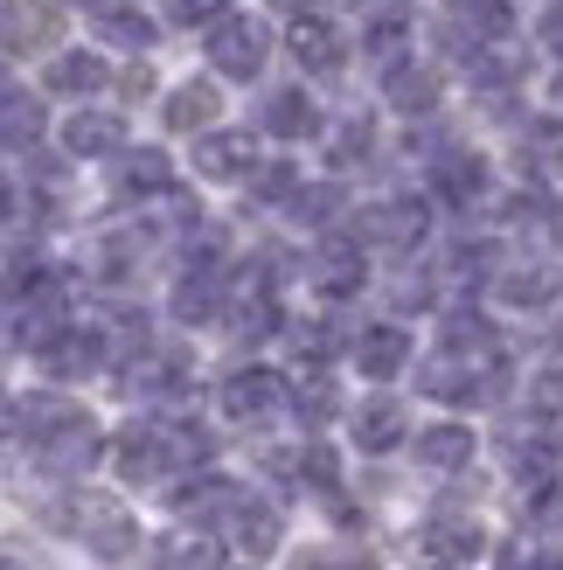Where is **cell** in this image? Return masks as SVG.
<instances>
[{
	"instance_id": "obj_1",
	"label": "cell",
	"mask_w": 563,
	"mask_h": 570,
	"mask_svg": "<svg viewBox=\"0 0 563 570\" xmlns=\"http://www.w3.org/2000/svg\"><path fill=\"white\" fill-rule=\"evenodd\" d=\"M56 522H63L70 535H83V550H98V557H132L139 550V522L126 515V501H111V494H70V508H56Z\"/></svg>"
},
{
	"instance_id": "obj_2",
	"label": "cell",
	"mask_w": 563,
	"mask_h": 570,
	"mask_svg": "<svg viewBox=\"0 0 563 570\" xmlns=\"http://www.w3.org/2000/svg\"><path fill=\"white\" fill-rule=\"evenodd\" d=\"M501 383H508V362H466L453 348H438L417 368V390L438 404H487V396H501Z\"/></svg>"
},
{
	"instance_id": "obj_3",
	"label": "cell",
	"mask_w": 563,
	"mask_h": 570,
	"mask_svg": "<svg viewBox=\"0 0 563 570\" xmlns=\"http://www.w3.org/2000/svg\"><path fill=\"white\" fill-rule=\"evenodd\" d=\"M438 36H445V49H460L466 63H473L481 49L515 36V8H508V0H445Z\"/></svg>"
},
{
	"instance_id": "obj_4",
	"label": "cell",
	"mask_w": 563,
	"mask_h": 570,
	"mask_svg": "<svg viewBox=\"0 0 563 570\" xmlns=\"http://www.w3.org/2000/svg\"><path fill=\"white\" fill-rule=\"evenodd\" d=\"M203 49H209V63L223 77H258L265 56H271V28L250 21V14H216L209 36H203Z\"/></svg>"
},
{
	"instance_id": "obj_5",
	"label": "cell",
	"mask_w": 563,
	"mask_h": 570,
	"mask_svg": "<svg viewBox=\"0 0 563 570\" xmlns=\"http://www.w3.org/2000/svg\"><path fill=\"white\" fill-rule=\"evenodd\" d=\"M425 230H432V209L417 203V195H383V203H369L355 223V237L376 244V250H417Z\"/></svg>"
},
{
	"instance_id": "obj_6",
	"label": "cell",
	"mask_w": 563,
	"mask_h": 570,
	"mask_svg": "<svg viewBox=\"0 0 563 570\" xmlns=\"http://www.w3.org/2000/svg\"><path fill=\"white\" fill-rule=\"evenodd\" d=\"M481 550H487V535H481L473 515H432L425 529H417V563H425V570H460Z\"/></svg>"
},
{
	"instance_id": "obj_7",
	"label": "cell",
	"mask_w": 563,
	"mask_h": 570,
	"mask_svg": "<svg viewBox=\"0 0 563 570\" xmlns=\"http://www.w3.org/2000/svg\"><path fill=\"white\" fill-rule=\"evenodd\" d=\"M216 404H223V417H237V424H271L278 411H286V383H278L271 368H237V376H223Z\"/></svg>"
},
{
	"instance_id": "obj_8",
	"label": "cell",
	"mask_w": 563,
	"mask_h": 570,
	"mask_svg": "<svg viewBox=\"0 0 563 570\" xmlns=\"http://www.w3.org/2000/svg\"><path fill=\"white\" fill-rule=\"evenodd\" d=\"M425 181H432V195H438L445 209H473L487 195V160L473 154V147H438L432 167H425Z\"/></svg>"
},
{
	"instance_id": "obj_9",
	"label": "cell",
	"mask_w": 563,
	"mask_h": 570,
	"mask_svg": "<svg viewBox=\"0 0 563 570\" xmlns=\"http://www.w3.org/2000/svg\"><path fill=\"white\" fill-rule=\"evenodd\" d=\"M314 285L327 299H348V293H362V278H369V258H362V237H320V250H314Z\"/></svg>"
},
{
	"instance_id": "obj_10",
	"label": "cell",
	"mask_w": 563,
	"mask_h": 570,
	"mask_svg": "<svg viewBox=\"0 0 563 570\" xmlns=\"http://www.w3.org/2000/svg\"><path fill=\"white\" fill-rule=\"evenodd\" d=\"M98 452H105V439H98L91 411H83L70 432H56L49 445H36V466H42V473H56V480H77V473H91V466H98Z\"/></svg>"
},
{
	"instance_id": "obj_11",
	"label": "cell",
	"mask_w": 563,
	"mask_h": 570,
	"mask_svg": "<svg viewBox=\"0 0 563 570\" xmlns=\"http://www.w3.org/2000/svg\"><path fill=\"white\" fill-rule=\"evenodd\" d=\"M223 529H230V543L258 563V557H271L278 543H286V522H278V508L271 501H250V494H237L230 501V515H223Z\"/></svg>"
},
{
	"instance_id": "obj_12",
	"label": "cell",
	"mask_w": 563,
	"mask_h": 570,
	"mask_svg": "<svg viewBox=\"0 0 563 570\" xmlns=\"http://www.w3.org/2000/svg\"><path fill=\"white\" fill-rule=\"evenodd\" d=\"M56 36H63V14H56L49 0H8V8H0V49L28 56V49H49Z\"/></svg>"
},
{
	"instance_id": "obj_13",
	"label": "cell",
	"mask_w": 563,
	"mask_h": 570,
	"mask_svg": "<svg viewBox=\"0 0 563 570\" xmlns=\"http://www.w3.org/2000/svg\"><path fill=\"white\" fill-rule=\"evenodd\" d=\"M293 56H299V70L334 77V70L348 63V36H342L327 14H306V8H299V21H293Z\"/></svg>"
},
{
	"instance_id": "obj_14",
	"label": "cell",
	"mask_w": 563,
	"mask_h": 570,
	"mask_svg": "<svg viewBox=\"0 0 563 570\" xmlns=\"http://www.w3.org/2000/svg\"><path fill=\"white\" fill-rule=\"evenodd\" d=\"M230 327H237L244 341H265V334L286 327V313H278V293H271V272H265V265L237 285V299H230Z\"/></svg>"
},
{
	"instance_id": "obj_15",
	"label": "cell",
	"mask_w": 563,
	"mask_h": 570,
	"mask_svg": "<svg viewBox=\"0 0 563 570\" xmlns=\"http://www.w3.org/2000/svg\"><path fill=\"white\" fill-rule=\"evenodd\" d=\"M250 167H258L250 132H203V139H195V175H209V181H250Z\"/></svg>"
},
{
	"instance_id": "obj_16",
	"label": "cell",
	"mask_w": 563,
	"mask_h": 570,
	"mask_svg": "<svg viewBox=\"0 0 563 570\" xmlns=\"http://www.w3.org/2000/svg\"><path fill=\"white\" fill-rule=\"evenodd\" d=\"M77 417H83V404H70V396H56V390H36V396H21V404H14V432L28 439V452H36L56 432H70Z\"/></svg>"
},
{
	"instance_id": "obj_17",
	"label": "cell",
	"mask_w": 563,
	"mask_h": 570,
	"mask_svg": "<svg viewBox=\"0 0 563 570\" xmlns=\"http://www.w3.org/2000/svg\"><path fill=\"white\" fill-rule=\"evenodd\" d=\"M42 132H49V111H42V98L36 91H0V147L8 154H36L42 147Z\"/></svg>"
},
{
	"instance_id": "obj_18",
	"label": "cell",
	"mask_w": 563,
	"mask_h": 570,
	"mask_svg": "<svg viewBox=\"0 0 563 570\" xmlns=\"http://www.w3.org/2000/svg\"><path fill=\"white\" fill-rule=\"evenodd\" d=\"M98 362H105V334H98V327H91V334H83V327H63V334H56L49 348H42V368H49L56 383H77V376H91Z\"/></svg>"
},
{
	"instance_id": "obj_19",
	"label": "cell",
	"mask_w": 563,
	"mask_h": 570,
	"mask_svg": "<svg viewBox=\"0 0 563 570\" xmlns=\"http://www.w3.org/2000/svg\"><path fill=\"white\" fill-rule=\"evenodd\" d=\"M119 473H126V480H160V473H175L167 424H132V432L119 439Z\"/></svg>"
},
{
	"instance_id": "obj_20",
	"label": "cell",
	"mask_w": 563,
	"mask_h": 570,
	"mask_svg": "<svg viewBox=\"0 0 563 570\" xmlns=\"http://www.w3.org/2000/svg\"><path fill=\"white\" fill-rule=\"evenodd\" d=\"M404 362H411V334H404V327H362V334H355V368H362L369 383H389Z\"/></svg>"
},
{
	"instance_id": "obj_21",
	"label": "cell",
	"mask_w": 563,
	"mask_h": 570,
	"mask_svg": "<svg viewBox=\"0 0 563 570\" xmlns=\"http://www.w3.org/2000/svg\"><path fill=\"white\" fill-rule=\"evenodd\" d=\"M42 83H49V91H63V98H98L105 83H111V70H105L98 49H63V56L49 63Z\"/></svg>"
},
{
	"instance_id": "obj_22",
	"label": "cell",
	"mask_w": 563,
	"mask_h": 570,
	"mask_svg": "<svg viewBox=\"0 0 563 570\" xmlns=\"http://www.w3.org/2000/svg\"><path fill=\"white\" fill-rule=\"evenodd\" d=\"M417 466H432V473H460V466H473V432H466L460 417L425 424V432H417Z\"/></svg>"
},
{
	"instance_id": "obj_23",
	"label": "cell",
	"mask_w": 563,
	"mask_h": 570,
	"mask_svg": "<svg viewBox=\"0 0 563 570\" xmlns=\"http://www.w3.org/2000/svg\"><path fill=\"white\" fill-rule=\"evenodd\" d=\"M119 147H126V126L111 111H77L63 126V154H77V160H111Z\"/></svg>"
},
{
	"instance_id": "obj_24",
	"label": "cell",
	"mask_w": 563,
	"mask_h": 570,
	"mask_svg": "<svg viewBox=\"0 0 563 570\" xmlns=\"http://www.w3.org/2000/svg\"><path fill=\"white\" fill-rule=\"evenodd\" d=\"M265 132L271 139H314L320 132V105L299 91V83H286V91L265 98Z\"/></svg>"
},
{
	"instance_id": "obj_25",
	"label": "cell",
	"mask_w": 563,
	"mask_h": 570,
	"mask_svg": "<svg viewBox=\"0 0 563 570\" xmlns=\"http://www.w3.org/2000/svg\"><path fill=\"white\" fill-rule=\"evenodd\" d=\"M188 383V362L175 348H139V362L126 368V390L132 396H175Z\"/></svg>"
},
{
	"instance_id": "obj_26",
	"label": "cell",
	"mask_w": 563,
	"mask_h": 570,
	"mask_svg": "<svg viewBox=\"0 0 563 570\" xmlns=\"http://www.w3.org/2000/svg\"><path fill=\"white\" fill-rule=\"evenodd\" d=\"M522 175H536V181L563 175V119L556 111H543V119L522 126Z\"/></svg>"
},
{
	"instance_id": "obj_27",
	"label": "cell",
	"mask_w": 563,
	"mask_h": 570,
	"mask_svg": "<svg viewBox=\"0 0 563 570\" xmlns=\"http://www.w3.org/2000/svg\"><path fill=\"white\" fill-rule=\"evenodd\" d=\"M383 98L404 111V119H425V111L438 105V70L425 63H389V83H383Z\"/></svg>"
},
{
	"instance_id": "obj_28",
	"label": "cell",
	"mask_w": 563,
	"mask_h": 570,
	"mask_svg": "<svg viewBox=\"0 0 563 570\" xmlns=\"http://www.w3.org/2000/svg\"><path fill=\"white\" fill-rule=\"evenodd\" d=\"M404 439H411L404 404H389V396H376V404H362V411H355V445H362V452H397Z\"/></svg>"
},
{
	"instance_id": "obj_29",
	"label": "cell",
	"mask_w": 563,
	"mask_h": 570,
	"mask_svg": "<svg viewBox=\"0 0 563 570\" xmlns=\"http://www.w3.org/2000/svg\"><path fill=\"white\" fill-rule=\"evenodd\" d=\"M244 488H230V480H223V473H203V480H188V488H175V508H181V515L188 522H223V515H230V501H237Z\"/></svg>"
},
{
	"instance_id": "obj_30",
	"label": "cell",
	"mask_w": 563,
	"mask_h": 570,
	"mask_svg": "<svg viewBox=\"0 0 563 570\" xmlns=\"http://www.w3.org/2000/svg\"><path fill=\"white\" fill-rule=\"evenodd\" d=\"M216 313H223V278H216V265H195V272L175 285V321L203 327V321H216Z\"/></svg>"
},
{
	"instance_id": "obj_31",
	"label": "cell",
	"mask_w": 563,
	"mask_h": 570,
	"mask_svg": "<svg viewBox=\"0 0 563 570\" xmlns=\"http://www.w3.org/2000/svg\"><path fill=\"white\" fill-rule=\"evenodd\" d=\"M154 563L160 570H216L223 557H216V543L203 535V522H195V529H167L160 543H154Z\"/></svg>"
},
{
	"instance_id": "obj_32",
	"label": "cell",
	"mask_w": 563,
	"mask_h": 570,
	"mask_svg": "<svg viewBox=\"0 0 563 570\" xmlns=\"http://www.w3.org/2000/svg\"><path fill=\"white\" fill-rule=\"evenodd\" d=\"M223 111V91L216 83H181L175 98H167V132H209Z\"/></svg>"
},
{
	"instance_id": "obj_33",
	"label": "cell",
	"mask_w": 563,
	"mask_h": 570,
	"mask_svg": "<svg viewBox=\"0 0 563 570\" xmlns=\"http://www.w3.org/2000/svg\"><path fill=\"white\" fill-rule=\"evenodd\" d=\"M175 188V167H167V154H154V147H139V154H119V195H167Z\"/></svg>"
},
{
	"instance_id": "obj_34",
	"label": "cell",
	"mask_w": 563,
	"mask_h": 570,
	"mask_svg": "<svg viewBox=\"0 0 563 570\" xmlns=\"http://www.w3.org/2000/svg\"><path fill=\"white\" fill-rule=\"evenodd\" d=\"M508 306H550L556 293H563V272H543V265H515V272H501V285H494Z\"/></svg>"
},
{
	"instance_id": "obj_35",
	"label": "cell",
	"mask_w": 563,
	"mask_h": 570,
	"mask_svg": "<svg viewBox=\"0 0 563 570\" xmlns=\"http://www.w3.org/2000/svg\"><path fill=\"white\" fill-rule=\"evenodd\" d=\"M404 49H411V21L404 14H376L369 21V36H362V56H369V63H404Z\"/></svg>"
},
{
	"instance_id": "obj_36",
	"label": "cell",
	"mask_w": 563,
	"mask_h": 570,
	"mask_svg": "<svg viewBox=\"0 0 563 570\" xmlns=\"http://www.w3.org/2000/svg\"><path fill=\"white\" fill-rule=\"evenodd\" d=\"M98 21H105V42H126V49H147V42L160 36V28L139 14V8H111V14H98Z\"/></svg>"
},
{
	"instance_id": "obj_37",
	"label": "cell",
	"mask_w": 563,
	"mask_h": 570,
	"mask_svg": "<svg viewBox=\"0 0 563 570\" xmlns=\"http://www.w3.org/2000/svg\"><path fill=\"white\" fill-rule=\"evenodd\" d=\"M250 195H258V203H286V195H299L293 160H265V167H250Z\"/></svg>"
},
{
	"instance_id": "obj_38",
	"label": "cell",
	"mask_w": 563,
	"mask_h": 570,
	"mask_svg": "<svg viewBox=\"0 0 563 570\" xmlns=\"http://www.w3.org/2000/svg\"><path fill=\"white\" fill-rule=\"evenodd\" d=\"M293 411H299V424H327V417H334V383L320 376V368L293 390Z\"/></svg>"
},
{
	"instance_id": "obj_39",
	"label": "cell",
	"mask_w": 563,
	"mask_h": 570,
	"mask_svg": "<svg viewBox=\"0 0 563 570\" xmlns=\"http://www.w3.org/2000/svg\"><path fill=\"white\" fill-rule=\"evenodd\" d=\"M369 139H376V132H369V119H348L342 132H334L327 160H334V167H355V160H369Z\"/></svg>"
},
{
	"instance_id": "obj_40",
	"label": "cell",
	"mask_w": 563,
	"mask_h": 570,
	"mask_svg": "<svg viewBox=\"0 0 563 570\" xmlns=\"http://www.w3.org/2000/svg\"><path fill=\"white\" fill-rule=\"evenodd\" d=\"M334 209H342V188H334V181H320V188H299V195H293V216H299V223H327Z\"/></svg>"
},
{
	"instance_id": "obj_41",
	"label": "cell",
	"mask_w": 563,
	"mask_h": 570,
	"mask_svg": "<svg viewBox=\"0 0 563 570\" xmlns=\"http://www.w3.org/2000/svg\"><path fill=\"white\" fill-rule=\"evenodd\" d=\"M299 480H314V488H320V494H334V480H342V473H334V452H327L320 439H314V445H306V452H299Z\"/></svg>"
},
{
	"instance_id": "obj_42",
	"label": "cell",
	"mask_w": 563,
	"mask_h": 570,
	"mask_svg": "<svg viewBox=\"0 0 563 570\" xmlns=\"http://www.w3.org/2000/svg\"><path fill=\"white\" fill-rule=\"evenodd\" d=\"M216 14H230V0H167V21L175 28H195V21H216Z\"/></svg>"
},
{
	"instance_id": "obj_43",
	"label": "cell",
	"mask_w": 563,
	"mask_h": 570,
	"mask_svg": "<svg viewBox=\"0 0 563 570\" xmlns=\"http://www.w3.org/2000/svg\"><path fill=\"white\" fill-rule=\"evenodd\" d=\"M293 570H376L369 557H348V550H306Z\"/></svg>"
},
{
	"instance_id": "obj_44",
	"label": "cell",
	"mask_w": 563,
	"mask_h": 570,
	"mask_svg": "<svg viewBox=\"0 0 563 570\" xmlns=\"http://www.w3.org/2000/svg\"><path fill=\"white\" fill-rule=\"evenodd\" d=\"M543 42H550V49H563V0H556L550 14H543Z\"/></svg>"
},
{
	"instance_id": "obj_45",
	"label": "cell",
	"mask_w": 563,
	"mask_h": 570,
	"mask_svg": "<svg viewBox=\"0 0 563 570\" xmlns=\"http://www.w3.org/2000/svg\"><path fill=\"white\" fill-rule=\"evenodd\" d=\"M522 570H563V550H543V557H522Z\"/></svg>"
},
{
	"instance_id": "obj_46",
	"label": "cell",
	"mask_w": 563,
	"mask_h": 570,
	"mask_svg": "<svg viewBox=\"0 0 563 570\" xmlns=\"http://www.w3.org/2000/svg\"><path fill=\"white\" fill-rule=\"evenodd\" d=\"M14 432V404H8V396H0V439H8Z\"/></svg>"
},
{
	"instance_id": "obj_47",
	"label": "cell",
	"mask_w": 563,
	"mask_h": 570,
	"mask_svg": "<svg viewBox=\"0 0 563 570\" xmlns=\"http://www.w3.org/2000/svg\"><path fill=\"white\" fill-rule=\"evenodd\" d=\"M8 216H14V188H8V181H0V223H8Z\"/></svg>"
},
{
	"instance_id": "obj_48",
	"label": "cell",
	"mask_w": 563,
	"mask_h": 570,
	"mask_svg": "<svg viewBox=\"0 0 563 570\" xmlns=\"http://www.w3.org/2000/svg\"><path fill=\"white\" fill-rule=\"evenodd\" d=\"M550 237L563 244V203H550Z\"/></svg>"
},
{
	"instance_id": "obj_49",
	"label": "cell",
	"mask_w": 563,
	"mask_h": 570,
	"mask_svg": "<svg viewBox=\"0 0 563 570\" xmlns=\"http://www.w3.org/2000/svg\"><path fill=\"white\" fill-rule=\"evenodd\" d=\"M83 8H91V14H111V8H126V0H83Z\"/></svg>"
},
{
	"instance_id": "obj_50",
	"label": "cell",
	"mask_w": 563,
	"mask_h": 570,
	"mask_svg": "<svg viewBox=\"0 0 563 570\" xmlns=\"http://www.w3.org/2000/svg\"><path fill=\"white\" fill-rule=\"evenodd\" d=\"M556 494H563V488H556ZM556 515H563V501H556Z\"/></svg>"
}]
</instances>
